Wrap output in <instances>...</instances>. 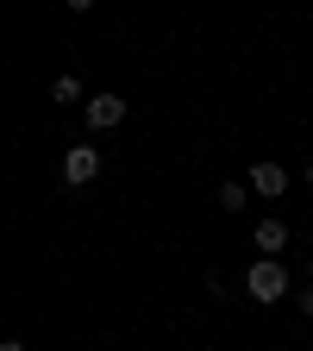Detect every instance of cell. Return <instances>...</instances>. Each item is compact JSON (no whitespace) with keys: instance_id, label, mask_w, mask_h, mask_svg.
I'll list each match as a JSON object with an SVG mask.
<instances>
[{"instance_id":"obj_1","label":"cell","mask_w":313,"mask_h":351,"mask_svg":"<svg viewBox=\"0 0 313 351\" xmlns=\"http://www.w3.org/2000/svg\"><path fill=\"white\" fill-rule=\"evenodd\" d=\"M245 295L263 301V307L282 301V295H288V270H282V257H257L251 270H245Z\"/></svg>"},{"instance_id":"obj_2","label":"cell","mask_w":313,"mask_h":351,"mask_svg":"<svg viewBox=\"0 0 313 351\" xmlns=\"http://www.w3.org/2000/svg\"><path fill=\"white\" fill-rule=\"evenodd\" d=\"M82 119H88V132H113V125L125 119V101H119V95H88V101H82Z\"/></svg>"},{"instance_id":"obj_3","label":"cell","mask_w":313,"mask_h":351,"mask_svg":"<svg viewBox=\"0 0 313 351\" xmlns=\"http://www.w3.org/2000/svg\"><path fill=\"white\" fill-rule=\"evenodd\" d=\"M63 176H69V189H88L101 176V151L95 145H69V157H63Z\"/></svg>"},{"instance_id":"obj_4","label":"cell","mask_w":313,"mask_h":351,"mask_svg":"<svg viewBox=\"0 0 313 351\" xmlns=\"http://www.w3.org/2000/svg\"><path fill=\"white\" fill-rule=\"evenodd\" d=\"M251 189H257V195H282V189H288V169H282L276 157L251 163Z\"/></svg>"},{"instance_id":"obj_5","label":"cell","mask_w":313,"mask_h":351,"mask_svg":"<svg viewBox=\"0 0 313 351\" xmlns=\"http://www.w3.org/2000/svg\"><path fill=\"white\" fill-rule=\"evenodd\" d=\"M282 245H288V226H282V219H257V251H263V257H276Z\"/></svg>"},{"instance_id":"obj_6","label":"cell","mask_w":313,"mask_h":351,"mask_svg":"<svg viewBox=\"0 0 313 351\" xmlns=\"http://www.w3.org/2000/svg\"><path fill=\"white\" fill-rule=\"evenodd\" d=\"M51 101H63V107L82 101V82H75V75H57V82H51Z\"/></svg>"},{"instance_id":"obj_7","label":"cell","mask_w":313,"mask_h":351,"mask_svg":"<svg viewBox=\"0 0 313 351\" xmlns=\"http://www.w3.org/2000/svg\"><path fill=\"white\" fill-rule=\"evenodd\" d=\"M219 207H226V213H245V182H219Z\"/></svg>"},{"instance_id":"obj_8","label":"cell","mask_w":313,"mask_h":351,"mask_svg":"<svg viewBox=\"0 0 313 351\" xmlns=\"http://www.w3.org/2000/svg\"><path fill=\"white\" fill-rule=\"evenodd\" d=\"M301 314H307V320H313V282H307V295H301Z\"/></svg>"},{"instance_id":"obj_9","label":"cell","mask_w":313,"mask_h":351,"mask_svg":"<svg viewBox=\"0 0 313 351\" xmlns=\"http://www.w3.org/2000/svg\"><path fill=\"white\" fill-rule=\"evenodd\" d=\"M0 351H25V339H0Z\"/></svg>"},{"instance_id":"obj_10","label":"cell","mask_w":313,"mask_h":351,"mask_svg":"<svg viewBox=\"0 0 313 351\" xmlns=\"http://www.w3.org/2000/svg\"><path fill=\"white\" fill-rule=\"evenodd\" d=\"M307 189H313V163H307Z\"/></svg>"},{"instance_id":"obj_11","label":"cell","mask_w":313,"mask_h":351,"mask_svg":"<svg viewBox=\"0 0 313 351\" xmlns=\"http://www.w3.org/2000/svg\"><path fill=\"white\" fill-rule=\"evenodd\" d=\"M307 270H313V257H307Z\"/></svg>"}]
</instances>
